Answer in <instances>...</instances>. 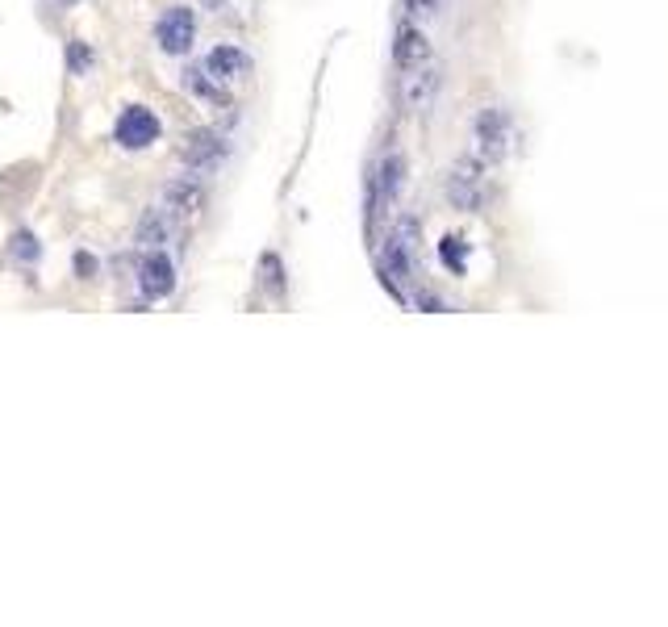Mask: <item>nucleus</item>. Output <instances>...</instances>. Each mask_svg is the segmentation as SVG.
Returning <instances> with one entry per match:
<instances>
[{
	"label": "nucleus",
	"instance_id": "f257e3e1",
	"mask_svg": "<svg viewBox=\"0 0 668 627\" xmlns=\"http://www.w3.org/2000/svg\"><path fill=\"white\" fill-rule=\"evenodd\" d=\"M385 276H397V281H414L418 272V218H401L393 226V235L385 239Z\"/></svg>",
	"mask_w": 668,
	"mask_h": 627
},
{
	"label": "nucleus",
	"instance_id": "f03ea898",
	"mask_svg": "<svg viewBox=\"0 0 668 627\" xmlns=\"http://www.w3.org/2000/svg\"><path fill=\"white\" fill-rule=\"evenodd\" d=\"M472 138H476V151H481V159H489V164H497V159H506L510 138H514L506 109L489 105V109L476 113V122H472Z\"/></svg>",
	"mask_w": 668,
	"mask_h": 627
},
{
	"label": "nucleus",
	"instance_id": "7ed1b4c3",
	"mask_svg": "<svg viewBox=\"0 0 668 627\" xmlns=\"http://www.w3.org/2000/svg\"><path fill=\"white\" fill-rule=\"evenodd\" d=\"M155 42L163 55H188L197 42V13L184 5H172L155 21Z\"/></svg>",
	"mask_w": 668,
	"mask_h": 627
},
{
	"label": "nucleus",
	"instance_id": "20e7f679",
	"mask_svg": "<svg viewBox=\"0 0 668 627\" xmlns=\"http://www.w3.org/2000/svg\"><path fill=\"white\" fill-rule=\"evenodd\" d=\"M226 138L222 134H213V130H197V134H188L184 138V147H180V159H184V168L193 172V176H213L222 164H226Z\"/></svg>",
	"mask_w": 668,
	"mask_h": 627
},
{
	"label": "nucleus",
	"instance_id": "39448f33",
	"mask_svg": "<svg viewBox=\"0 0 668 627\" xmlns=\"http://www.w3.org/2000/svg\"><path fill=\"white\" fill-rule=\"evenodd\" d=\"M447 201L464 209V214H476V209L485 205V176H481V164L476 159H460V164H451L447 172Z\"/></svg>",
	"mask_w": 668,
	"mask_h": 627
},
{
	"label": "nucleus",
	"instance_id": "423d86ee",
	"mask_svg": "<svg viewBox=\"0 0 668 627\" xmlns=\"http://www.w3.org/2000/svg\"><path fill=\"white\" fill-rule=\"evenodd\" d=\"M401 184H405V155L389 151V155L376 164V176H372V193H368V222H376L380 209L397 201Z\"/></svg>",
	"mask_w": 668,
	"mask_h": 627
},
{
	"label": "nucleus",
	"instance_id": "0eeeda50",
	"mask_svg": "<svg viewBox=\"0 0 668 627\" xmlns=\"http://www.w3.org/2000/svg\"><path fill=\"white\" fill-rule=\"evenodd\" d=\"M117 143H122L126 151H142V147H151L155 138H159V118L151 109H142V105H130L122 109V118H117Z\"/></svg>",
	"mask_w": 668,
	"mask_h": 627
},
{
	"label": "nucleus",
	"instance_id": "6e6552de",
	"mask_svg": "<svg viewBox=\"0 0 668 627\" xmlns=\"http://www.w3.org/2000/svg\"><path fill=\"white\" fill-rule=\"evenodd\" d=\"M159 205H163L176 222H188V218H197V214H201V205H205V189H201L197 180H188V176L167 180V184H163Z\"/></svg>",
	"mask_w": 668,
	"mask_h": 627
},
{
	"label": "nucleus",
	"instance_id": "1a4fd4ad",
	"mask_svg": "<svg viewBox=\"0 0 668 627\" xmlns=\"http://www.w3.org/2000/svg\"><path fill=\"white\" fill-rule=\"evenodd\" d=\"M138 289H142V297H151V301L167 297L176 289V264L167 260L163 251H151L147 260H142V268H138Z\"/></svg>",
	"mask_w": 668,
	"mask_h": 627
},
{
	"label": "nucleus",
	"instance_id": "9d476101",
	"mask_svg": "<svg viewBox=\"0 0 668 627\" xmlns=\"http://www.w3.org/2000/svg\"><path fill=\"white\" fill-rule=\"evenodd\" d=\"M439 97V72L435 67H410V76L401 80V105L410 113L431 109Z\"/></svg>",
	"mask_w": 668,
	"mask_h": 627
},
{
	"label": "nucleus",
	"instance_id": "9b49d317",
	"mask_svg": "<svg viewBox=\"0 0 668 627\" xmlns=\"http://www.w3.org/2000/svg\"><path fill=\"white\" fill-rule=\"evenodd\" d=\"M247 72H251V55L238 51V46H230V42L213 46V51L205 55V76H213L218 84L238 80V76H247Z\"/></svg>",
	"mask_w": 668,
	"mask_h": 627
},
{
	"label": "nucleus",
	"instance_id": "f8f14e48",
	"mask_svg": "<svg viewBox=\"0 0 668 627\" xmlns=\"http://www.w3.org/2000/svg\"><path fill=\"white\" fill-rule=\"evenodd\" d=\"M172 230H176V218L167 214V209L159 205H151L147 214H142V222H138V247H147V251H159L167 239H172Z\"/></svg>",
	"mask_w": 668,
	"mask_h": 627
},
{
	"label": "nucleus",
	"instance_id": "ddd939ff",
	"mask_svg": "<svg viewBox=\"0 0 668 627\" xmlns=\"http://www.w3.org/2000/svg\"><path fill=\"white\" fill-rule=\"evenodd\" d=\"M393 59H397V67H405V72H410V67H422L426 59H431V42H426V34L418 26H401Z\"/></svg>",
	"mask_w": 668,
	"mask_h": 627
},
{
	"label": "nucleus",
	"instance_id": "4468645a",
	"mask_svg": "<svg viewBox=\"0 0 668 627\" xmlns=\"http://www.w3.org/2000/svg\"><path fill=\"white\" fill-rule=\"evenodd\" d=\"M184 88H188V92H197V97H205V101L226 105V88H222L218 80H213V76L197 72V67H188V72H184Z\"/></svg>",
	"mask_w": 668,
	"mask_h": 627
},
{
	"label": "nucleus",
	"instance_id": "2eb2a0df",
	"mask_svg": "<svg viewBox=\"0 0 668 627\" xmlns=\"http://www.w3.org/2000/svg\"><path fill=\"white\" fill-rule=\"evenodd\" d=\"M439 251H443V264H447V268L464 272V243H460L456 235H451V239H443V247H439Z\"/></svg>",
	"mask_w": 668,
	"mask_h": 627
},
{
	"label": "nucleus",
	"instance_id": "dca6fc26",
	"mask_svg": "<svg viewBox=\"0 0 668 627\" xmlns=\"http://www.w3.org/2000/svg\"><path fill=\"white\" fill-rule=\"evenodd\" d=\"M13 255H17V260H26V264H34V260H38V243H34L30 230H21V235L13 239Z\"/></svg>",
	"mask_w": 668,
	"mask_h": 627
},
{
	"label": "nucleus",
	"instance_id": "f3484780",
	"mask_svg": "<svg viewBox=\"0 0 668 627\" xmlns=\"http://www.w3.org/2000/svg\"><path fill=\"white\" fill-rule=\"evenodd\" d=\"M439 9V0H405V13L410 17H431Z\"/></svg>",
	"mask_w": 668,
	"mask_h": 627
},
{
	"label": "nucleus",
	"instance_id": "a211bd4d",
	"mask_svg": "<svg viewBox=\"0 0 668 627\" xmlns=\"http://www.w3.org/2000/svg\"><path fill=\"white\" fill-rule=\"evenodd\" d=\"M71 67H76V72L92 67V51H84V42H71Z\"/></svg>",
	"mask_w": 668,
	"mask_h": 627
},
{
	"label": "nucleus",
	"instance_id": "6ab92c4d",
	"mask_svg": "<svg viewBox=\"0 0 668 627\" xmlns=\"http://www.w3.org/2000/svg\"><path fill=\"white\" fill-rule=\"evenodd\" d=\"M76 272H80L84 281H88V276L97 272V260H92V255H76Z\"/></svg>",
	"mask_w": 668,
	"mask_h": 627
},
{
	"label": "nucleus",
	"instance_id": "aec40b11",
	"mask_svg": "<svg viewBox=\"0 0 668 627\" xmlns=\"http://www.w3.org/2000/svg\"><path fill=\"white\" fill-rule=\"evenodd\" d=\"M59 5H67V9H71V5H76V0H59Z\"/></svg>",
	"mask_w": 668,
	"mask_h": 627
},
{
	"label": "nucleus",
	"instance_id": "412c9836",
	"mask_svg": "<svg viewBox=\"0 0 668 627\" xmlns=\"http://www.w3.org/2000/svg\"><path fill=\"white\" fill-rule=\"evenodd\" d=\"M205 5H222V0H205Z\"/></svg>",
	"mask_w": 668,
	"mask_h": 627
}]
</instances>
